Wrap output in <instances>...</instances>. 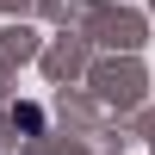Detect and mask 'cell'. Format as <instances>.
Masks as SVG:
<instances>
[{
  "instance_id": "6da1fadb",
  "label": "cell",
  "mask_w": 155,
  "mask_h": 155,
  "mask_svg": "<svg viewBox=\"0 0 155 155\" xmlns=\"http://www.w3.org/2000/svg\"><path fill=\"white\" fill-rule=\"evenodd\" d=\"M12 124H25V130H37V124H44V112H37V106H12Z\"/></svg>"
}]
</instances>
